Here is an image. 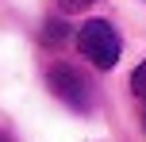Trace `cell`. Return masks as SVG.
Instances as JSON below:
<instances>
[{
    "label": "cell",
    "instance_id": "6da1fadb",
    "mask_svg": "<svg viewBox=\"0 0 146 142\" xmlns=\"http://www.w3.org/2000/svg\"><path fill=\"white\" fill-rule=\"evenodd\" d=\"M77 50L85 54L96 69H111L119 61L123 42H119V31L111 27L108 19H88L85 27L77 31Z\"/></svg>",
    "mask_w": 146,
    "mask_h": 142
},
{
    "label": "cell",
    "instance_id": "7a4b0ae2",
    "mask_svg": "<svg viewBox=\"0 0 146 142\" xmlns=\"http://www.w3.org/2000/svg\"><path fill=\"white\" fill-rule=\"evenodd\" d=\"M46 85H50V92L66 108H73V112H81V115L92 112V85H88V77L81 73V69L58 61V65H50V73H46Z\"/></svg>",
    "mask_w": 146,
    "mask_h": 142
},
{
    "label": "cell",
    "instance_id": "3957f363",
    "mask_svg": "<svg viewBox=\"0 0 146 142\" xmlns=\"http://www.w3.org/2000/svg\"><path fill=\"white\" fill-rule=\"evenodd\" d=\"M66 38H69L66 19H46V27H42V42L46 46H58V42H66Z\"/></svg>",
    "mask_w": 146,
    "mask_h": 142
},
{
    "label": "cell",
    "instance_id": "277c9868",
    "mask_svg": "<svg viewBox=\"0 0 146 142\" xmlns=\"http://www.w3.org/2000/svg\"><path fill=\"white\" fill-rule=\"evenodd\" d=\"M131 92H135V96H139L142 104H146V61H142V65L131 73Z\"/></svg>",
    "mask_w": 146,
    "mask_h": 142
},
{
    "label": "cell",
    "instance_id": "5b68a950",
    "mask_svg": "<svg viewBox=\"0 0 146 142\" xmlns=\"http://www.w3.org/2000/svg\"><path fill=\"white\" fill-rule=\"evenodd\" d=\"M62 4H66L69 12H77V8H88V4H92V0H62Z\"/></svg>",
    "mask_w": 146,
    "mask_h": 142
},
{
    "label": "cell",
    "instance_id": "8992f818",
    "mask_svg": "<svg viewBox=\"0 0 146 142\" xmlns=\"http://www.w3.org/2000/svg\"><path fill=\"white\" fill-rule=\"evenodd\" d=\"M0 142H8V138H4V135H0Z\"/></svg>",
    "mask_w": 146,
    "mask_h": 142
}]
</instances>
